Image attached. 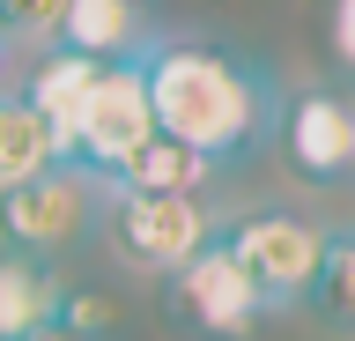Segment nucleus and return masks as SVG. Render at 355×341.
<instances>
[{
  "instance_id": "3",
  "label": "nucleus",
  "mask_w": 355,
  "mask_h": 341,
  "mask_svg": "<svg viewBox=\"0 0 355 341\" xmlns=\"http://www.w3.org/2000/svg\"><path fill=\"white\" fill-rule=\"evenodd\" d=\"M163 319H171V334H185V341H252L266 304H259V290L244 282V267L207 238L185 267L163 274Z\"/></svg>"
},
{
  "instance_id": "2",
  "label": "nucleus",
  "mask_w": 355,
  "mask_h": 341,
  "mask_svg": "<svg viewBox=\"0 0 355 341\" xmlns=\"http://www.w3.org/2000/svg\"><path fill=\"white\" fill-rule=\"evenodd\" d=\"M215 245L244 267V282L259 290L266 312H288V304L311 297V274L326 260V230L296 208H244L215 230Z\"/></svg>"
},
{
  "instance_id": "16",
  "label": "nucleus",
  "mask_w": 355,
  "mask_h": 341,
  "mask_svg": "<svg viewBox=\"0 0 355 341\" xmlns=\"http://www.w3.org/2000/svg\"><path fill=\"white\" fill-rule=\"evenodd\" d=\"M326 52L340 74H355V0H326Z\"/></svg>"
},
{
  "instance_id": "6",
  "label": "nucleus",
  "mask_w": 355,
  "mask_h": 341,
  "mask_svg": "<svg viewBox=\"0 0 355 341\" xmlns=\"http://www.w3.org/2000/svg\"><path fill=\"white\" fill-rule=\"evenodd\" d=\"M274 141L304 185H355V90L340 82L296 90L274 112Z\"/></svg>"
},
{
  "instance_id": "9",
  "label": "nucleus",
  "mask_w": 355,
  "mask_h": 341,
  "mask_svg": "<svg viewBox=\"0 0 355 341\" xmlns=\"http://www.w3.org/2000/svg\"><path fill=\"white\" fill-rule=\"evenodd\" d=\"M60 52H82V60H141L148 45V15H141V0H67L60 15Z\"/></svg>"
},
{
  "instance_id": "13",
  "label": "nucleus",
  "mask_w": 355,
  "mask_h": 341,
  "mask_svg": "<svg viewBox=\"0 0 355 341\" xmlns=\"http://www.w3.org/2000/svg\"><path fill=\"white\" fill-rule=\"evenodd\" d=\"M304 304L326 319L333 334H355V230H326V260L311 274Z\"/></svg>"
},
{
  "instance_id": "12",
  "label": "nucleus",
  "mask_w": 355,
  "mask_h": 341,
  "mask_svg": "<svg viewBox=\"0 0 355 341\" xmlns=\"http://www.w3.org/2000/svg\"><path fill=\"white\" fill-rule=\"evenodd\" d=\"M207 171H215L207 156H193V149H178V141L155 134L148 149H141V156L111 178V193H200V185H207Z\"/></svg>"
},
{
  "instance_id": "15",
  "label": "nucleus",
  "mask_w": 355,
  "mask_h": 341,
  "mask_svg": "<svg viewBox=\"0 0 355 341\" xmlns=\"http://www.w3.org/2000/svg\"><path fill=\"white\" fill-rule=\"evenodd\" d=\"M111 319H119V312H111L104 290H67L60 297V326H74V334H89V341H104Z\"/></svg>"
},
{
  "instance_id": "18",
  "label": "nucleus",
  "mask_w": 355,
  "mask_h": 341,
  "mask_svg": "<svg viewBox=\"0 0 355 341\" xmlns=\"http://www.w3.org/2000/svg\"><path fill=\"white\" fill-rule=\"evenodd\" d=\"M0 52H8V38H0Z\"/></svg>"
},
{
  "instance_id": "10",
  "label": "nucleus",
  "mask_w": 355,
  "mask_h": 341,
  "mask_svg": "<svg viewBox=\"0 0 355 341\" xmlns=\"http://www.w3.org/2000/svg\"><path fill=\"white\" fill-rule=\"evenodd\" d=\"M60 297H67V282L44 267L37 252L0 245V341H22V334H37V326H52L60 319Z\"/></svg>"
},
{
  "instance_id": "17",
  "label": "nucleus",
  "mask_w": 355,
  "mask_h": 341,
  "mask_svg": "<svg viewBox=\"0 0 355 341\" xmlns=\"http://www.w3.org/2000/svg\"><path fill=\"white\" fill-rule=\"evenodd\" d=\"M22 341H89V334H74V326H60V319H52V326H37V334H22Z\"/></svg>"
},
{
  "instance_id": "7",
  "label": "nucleus",
  "mask_w": 355,
  "mask_h": 341,
  "mask_svg": "<svg viewBox=\"0 0 355 341\" xmlns=\"http://www.w3.org/2000/svg\"><path fill=\"white\" fill-rule=\"evenodd\" d=\"M89 201L96 193H89L82 171L74 163H52V171H37V178H22V185L0 193V245L52 260V252H67L89 230Z\"/></svg>"
},
{
  "instance_id": "1",
  "label": "nucleus",
  "mask_w": 355,
  "mask_h": 341,
  "mask_svg": "<svg viewBox=\"0 0 355 341\" xmlns=\"http://www.w3.org/2000/svg\"><path fill=\"white\" fill-rule=\"evenodd\" d=\"M141 82H148L155 134L207 163H230L252 141H266V126L282 112L274 82L252 60H237L230 45H207V38H148Z\"/></svg>"
},
{
  "instance_id": "5",
  "label": "nucleus",
  "mask_w": 355,
  "mask_h": 341,
  "mask_svg": "<svg viewBox=\"0 0 355 341\" xmlns=\"http://www.w3.org/2000/svg\"><path fill=\"white\" fill-rule=\"evenodd\" d=\"M104 238L111 252L141 274H163L185 267L207 238H215V215L200 208V193H111V215H104Z\"/></svg>"
},
{
  "instance_id": "8",
  "label": "nucleus",
  "mask_w": 355,
  "mask_h": 341,
  "mask_svg": "<svg viewBox=\"0 0 355 341\" xmlns=\"http://www.w3.org/2000/svg\"><path fill=\"white\" fill-rule=\"evenodd\" d=\"M96 74H104V60H82V52L52 45L37 67H30V82H22V104L44 119V134L60 141V163H67V141H74V126H82V112H89Z\"/></svg>"
},
{
  "instance_id": "4",
  "label": "nucleus",
  "mask_w": 355,
  "mask_h": 341,
  "mask_svg": "<svg viewBox=\"0 0 355 341\" xmlns=\"http://www.w3.org/2000/svg\"><path fill=\"white\" fill-rule=\"evenodd\" d=\"M148 141H155V112H148L141 60H111V67L96 74V90H89V112H82V126H74V141H67V163H74L89 185L96 178L111 185Z\"/></svg>"
},
{
  "instance_id": "14",
  "label": "nucleus",
  "mask_w": 355,
  "mask_h": 341,
  "mask_svg": "<svg viewBox=\"0 0 355 341\" xmlns=\"http://www.w3.org/2000/svg\"><path fill=\"white\" fill-rule=\"evenodd\" d=\"M67 0H0V38L8 45H37V38H60Z\"/></svg>"
},
{
  "instance_id": "11",
  "label": "nucleus",
  "mask_w": 355,
  "mask_h": 341,
  "mask_svg": "<svg viewBox=\"0 0 355 341\" xmlns=\"http://www.w3.org/2000/svg\"><path fill=\"white\" fill-rule=\"evenodd\" d=\"M52 163H60V141L44 134V119L22 104V90H0V193L52 171Z\"/></svg>"
}]
</instances>
